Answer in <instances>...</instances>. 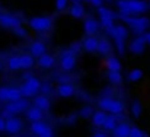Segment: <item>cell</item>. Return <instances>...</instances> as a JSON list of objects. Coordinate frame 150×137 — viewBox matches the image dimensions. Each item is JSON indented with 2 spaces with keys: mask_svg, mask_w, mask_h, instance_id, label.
Wrapping results in <instances>:
<instances>
[{
  "mask_svg": "<svg viewBox=\"0 0 150 137\" xmlns=\"http://www.w3.org/2000/svg\"><path fill=\"white\" fill-rule=\"evenodd\" d=\"M118 7L121 15L144 13L147 10V4L143 0H118Z\"/></svg>",
  "mask_w": 150,
  "mask_h": 137,
  "instance_id": "obj_1",
  "label": "cell"
},
{
  "mask_svg": "<svg viewBox=\"0 0 150 137\" xmlns=\"http://www.w3.org/2000/svg\"><path fill=\"white\" fill-rule=\"evenodd\" d=\"M121 19H122L127 25H130V26L134 29V32H137L139 35L143 34L150 25L147 18H133L131 15H121Z\"/></svg>",
  "mask_w": 150,
  "mask_h": 137,
  "instance_id": "obj_2",
  "label": "cell"
},
{
  "mask_svg": "<svg viewBox=\"0 0 150 137\" xmlns=\"http://www.w3.org/2000/svg\"><path fill=\"white\" fill-rule=\"evenodd\" d=\"M25 109H28V101L21 98L18 101H10V104H7V106L3 111V117L9 118L12 115H16L19 112H23Z\"/></svg>",
  "mask_w": 150,
  "mask_h": 137,
  "instance_id": "obj_3",
  "label": "cell"
},
{
  "mask_svg": "<svg viewBox=\"0 0 150 137\" xmlns=\"http://www.w3.org/2000/svg\"><path fill=\"white\" fill-rule=\"evenodd\" d=\"M29 26L34 29V31H38V32H45V31H50L51 26H52V19L48 16H34L29 19Z\"/></svg>",
  "mask_w": 150,
  "mask_h": 137,
  "instance_id": "obj_4",
  "label": "cell"
},
{
  "mask_svg": "<svg viewBox=\"0 0 150 137\" xmlns=\"http://www.w3.org/2000/svg\"><path fill=\"white\" fill-rule=\"evenodd\" d=\"M41 80L37 77H28V80L23 83V86L21 88L22 95L25 98H31V96H37V93L41 91Z\"/></svg>",
  "mask_w": 150,
  "mask_h": 137,
  "instance_id": "obj_5",
  "label": "cell"
},
{
  "mask_svg": "<svg viewBox=\"0 0 150 137\" xmlns=\"http://www.w3.org/2000/svg\"><path fill=\"white\" fill-rule=\"evenodd\" d=\"M31 130H32V133H34V134L41 136V137H51V136H54L52 128H51L48 124L42 123L41 120H38V121H32V124H31Z\"/></svg>",
  "mask_w": 150,
  "mask_h": 137,
  "instance_id": "obj_6",
  "label": "cell"
},
{
  "mask_svg": "<svg viewBox=\"0 0 150 137\" xmlns=\"http://www.w3.org/2000/svg\"><path fill=\"white\" fill-rule=\"evenodd\" d=\"M60 64H61V69L64 72H71L76 67V53H73L71 50H66L63 53Z\"/></svg>",
  "mask_w": 150,
  "mask_h": 137,
  "instance_id": "obj_7",
  "label": "cell"
},
{
  "mask_svg": "<svg viewBox=\"0 0 150 137\" xmlns=\"http://www.w3.org/2000/svg\"><path fill=\"white\" fill-rule=\"evenodd\" d=\"M98 13H99V19H100V22H102V25H103L105 29L109 32V31L114 28V18H115V15H114L109 9H105V7H102V6H99Z\"/></svg>",
  "mask_w": 150,
  "mask_h": 137,
  "instance_id": "obj_8",
  "label": "cell"
},
{
  "mask_svg": "<svg viewBox=\"0 0 150 137\" xmlns=\"http://www.w3.org/2000/svg\"><path fill=\"white\" fill-rule=\"evenodd\" d=\"M21 25H22V22L19 18H16L13 15H0V26H3L6 29H15Z\"/></svg>",
  "mask_w": 150,
  "mask_h": 137,
  "instance_id": "obj_9",
  "label": "cell"
},
{
  "mask_svg": "<svg viewBox=\"0 0 150 137\" xmlns=\"http://www.w3.org/2000/svg\"><path fill=\"white\" fill-rule=\"evenodd\" d=\"M146 44H147L146 35H139L137 38H134V40L131 41L130 51H131L133 54H142V53L144 51V48H146Z\"/></svg>",
  "mask_w": 150,
  "mask_h": 137,
  "instance_id": "obj_10",
  "label": "cell"
},
{
  "mask_svg": "<svg viewBox=\"0 0 150 137\" xmlns=\"http://www.w3.org/2000/svg\"><path fill=\"white\" fill-rule=\"evenodd\" d=\"M22 130V121L18 118V117H9L6 120V131L9 134H16Z\"/></svg>",
  "mask_w": 150,
  "mask_h": 137,
  "instance_id": "obj_11",
  "label": "cell"
},
{
  "mask_svg": "<svg viewBox=\"0 0 150 137\" xmlns=\"http://www.w3.org/2000/svg\"><path fill=\"white\" fill-rule=\"evenodd\" d=\"M55 92H57V95L61 96V98H71V96L76 93L74 88H73L70 83H61V85H58Z\"/></svg>",
  "mask_w": 150,
  "mask_h": 137,
  "instance_id": "obj_12",
  "label": "cell"
},
{
  "mask_svg": "<svg viewBox=\"0 0 150 137\" xmlns=\"http://www.w3.org/2000/svg\"><path fill=\"white\" fill-rule=\"evenodd\" d=\"M98 28H99L98 21H95V19H92V18L86 19L85 23H83V31H85L88 35H93V34L98 31Z\"/></svg>",
  "mask_w": 150,
  "mask_h": 137,
  "instance_id": "obj_13",
  "label": "cell"
},
{
  "mask_svg": "<svg viewBox=\"0 0 150 137\" xmlns=\"http://www.w3.org/2000/svg\"><path fill=\"white\" fill-rule=\"evenodd\" d=\"M124 111V104L118 99H111L109 102V106L106 109V112H111V114H115V115H120L121 112Z\"/></svg>",
  "mask_w": 150,
  "mask_h": 137,
  "instance_id": "obj_14",
  "label": "cell"
},
{
  "mask_svg": "<svg viewBox=\"0 0 150 137\" xmlns=\"http://www.w3.org/2000/svg\"><path fill=\"white\" fill-rule=\"evenodd\" d=\"M38 64H40V67H42V69H51L54 64H55V58L51 55V54H42L40 58H38Z\"/></svg>",
  "mask_w": 150,
  "mask_h": 137,
  "instance_id": "obj_15",
  "label": "cell"
},
{
  "mask_svg": "<svg viewBox=\"0 0 150 137\" xmlns=\"http://www.w3.org/2000/svg\"><path fill=\"white\" fill-rule=\"evenodd\" d=\"M130 130L131 127L125 123H120L117 124V127L114 128V136L117 137H130Z\"/></svg>",
  "mask_w": 150,
  "mask_h": 137,
  "instance_id": "obj_16",
  "label": "cell"
},
{
  "mask_svg": "<svg viewBox=\"0 0 150 137\" xmlns=\"http://www.w3.org/2000/svg\"><path fill=\"white\" fill-rule=\"evenodd\" d=\"M98 44H99V41H98L95 37L89 35V37L83 41V48H85L88 53H95V51H98Z\"/></svg>",
  "mask_w": 150,
  "mask_h": 137,
  "instance_id": "obj_17",
  "label": "cell"
},
{
  "mask_svg": "<svg viewBox=\"0 0 150 137\" xmlns=\"http://www.w3.org/2000/svg\"><path fill=\"white\" fill-rule=\"evenodd\" d=\"M26 117L28 120L31 121H38V120H42V109H40L38 106H31L26 109Z\"/></svg>",
  "mask_w": 150,
  "mask_h": 137,
  "instance_id": "obj_18",
  "label": "cell"
},
{
  "mask_svg": "<svg viewBox=\"0 0 150 137\" xmlns=\"http://www.w3.org/2000/svg\"><path fill=\"white\" fill-rule=\"evenodd\" d=\"M69 13H70L71 18H74V19H80V18H83V15H85V9H83V6H82L79 1H76L74 4H71Z\"/></svg>",
  "mask_w": 150,
  "mask_h": 137,
  "instance_id": "obj_19",
  "label": "cell"
},
{
  "mask_svg": "<svg viewBox=\"0 0 150 137\" xmlns=\"http://www.w3.org/2000/svg\"><path fill=\"white\" fill-rule=\"evenodd\" d=\"M31 54L34 57H41L42 54H45V44L41 41H34L31 44Z\"/></svg>",
  "mask_w": 150,
  "mask_h": 137,
  "instance_id": "obj_20",
  "label": "cell"
},
{
  "mask_svg": "<svg viewBox=\"0 0 150 137\" xmlns=\"http://www.w3.org/2000/svg\"><path fill=\"white\" fill-rule=\"evenodd\" d=\"M35 106H38L40 109H42V111H47V109H50L51 106V102L50 99L45 96V95H40V96H35Z\"/></svg>",
  "mask_w": 150,
  "mask_h": 137,
  "instance_id": "obj_21",
  "label": "cell"
},
{
  "mask_svg": "<svg viewBox=\"0 0 150 137\" xmlns=\"http://www.w3.org/2000/svg\"><path fill=\"white\" fill-rule=\"evenodd\" d=\"M106 111H95L93 112V115H92V123H93V126H96V127H102L103 126V123H105V120H106Z\"/></svg>",
  "mask_w": 150,
  "mask_h": 137,
  "instance_id": "obj_22",
  "label": "cell"
},
{
  "mask_svg": "<svg viewBox=\"0 0 150 137\" xmlns=\"http://www.w3.org/2000/svg\"><path fill=\"white\" fill-rule=\"evenodd\" d=\"M105 66L108 70H117V72H121V63L117 57H108L106 61H105Z\"/></svg>",
  "mask_w": 150,
  "mask_h": 137,
  "instance_id": "obj_23",
  "label": "cell"
},
{
  "mask_svg": "<svg viewBox=\"0 0 150 137\" xmlns=\"http://www.w3.org/2000/svg\"><path fill=\"white\" fill-rule=\"evenodd\" d=\"M7 67L12 70V72H16V70H21L22 66H21V57L19 55H13L9 58L7 61Z\"/></svg>",
  "mask_w": 150,
  "mask_h": 137,
  "instance_id": "obj_24",
  "label": "cell"
},
{
  "mask_svg": "<svg viewBox=\"0 0 150 137\" xmlns=\"http://www.w3.org/2000/svg\"><path fill=\"white\" fill-rule=\"evenodd\" d=\"M21 57V66L22 69H31L34 66V55L31 54H23V55H19Z\"/></svg>",
  "mask_w": 150,
  "mask_h": 137,
  "instance_id": "obj_25",
  "label": "cell"
},
{
  "mask_svg": "<svg viewBox=\"0 0 150 137\" xmlns=\"http://www.w3.org/2000/svg\"><path fill=\"white\" fill-rule=\"evenodd\" d=\"M108 79L111 83L114 85H120L122 82V76H121V72H117V70H108Z\"/></svg>",
  "mask_w": 150,
  "mask_h": 137,
  "instance_id": "obj_26",
  "label": "cell"
},
{
  "mask_svg": "<svg viewBox=\"0 0 150 137\" xmlns=\"http://www.w3.org/2000/svg\"><path fill=\"white\" fill-rule=\"evenodd\" d=\"M117 118L114 117V115H108L106 117V120H105V123H103V126H102V128H105V131H109V130H112L114 131V128L117 127Z\"/></svg>",
  "mask_w": 150,
  "mask_h": 137,
  "instance_id": "obj_27",
  "label": "cell"
},
{
  "mask_svg": "<svg viewBox=\"0 0 150 137\" xmlns=\"http://www.w3.org/2000/svg\"><path fill=\"white\" fill-rule=\"evenodd\" d=\"M142 77H143V72L140 69H134L128 73V80L130 82H139Z\"/></svg>",
  "mask_w": 150,
  "mask_h": 137,
  "instance_id": "obj_28",
  "label": "cell"
},
{
  "mask_svg": "<svg viewBox=\"0 0 150 137\" xmlns=\"http://www.w3.org/2000/svg\"><path fill=\"white\" fill-rule=\"evenodd\" d=\"M109 51H111V44L106 40H100L99 44H98V53H100V54H108Z\"/></svg>",
  "mask_w": 150,
  "mask_h": 137,
  "instance_id": "obj_29",
  "label": "cell"
},
{
  "mask_svg": "<svg viewBox=\"0 0 150 137\" xmlns=\"http://www.w3.org/2000/svg\"><path fill=\"white\" fill-rule=\"evenodd\" d=\"M142 111H143L142 104H140L139 101H136V102L133 104V106H131V112H133V115H134L136 118H139V117L142 115Z\"/></svg>",
  "mask_w": 150,
  "mask_h": 137,
  "instance_id": "obj_30",
  "label": "cell"
},
{
  "mask_svg": "<svg viewBox=\"0 0 150 137\" xmlns=\"http://www.w3.org/2000/svg\"><path fill=\"white\" fill-rule=\"evenodd\" d=\"M79 115H80V117H83V118H89V117H92V115H93V109H92L91 106H83V108L80 109Z\"/></svg>",
  "mask_w": 150,
  "mask_h": 137,
  "instance_id": "obj_31",
  "label": "cell"
},
{
  "mask_svg": "<svg viewBox=\"0 0 150 137\" xmlns=\"http://www.w3.org/2000/svg\"><path fill=\"white\" fill-rule=\"evenodd\" d=\"M114 41H115V45H117L118 53H120V54H124V51H125V47H124L125 40H121V38H114Z\"/></svg>",
  "mask_w": 150,
  "mask_h": 137,
  "instance_id": "obj_32",
  "label": "cell"
},
{
  "mask_svg": "<svg viewBox=\"0 0 150 137\" xmlns=\"http://www.w3.org/2000/svg\"><path fill=\"white\" fill-rule=\"evenodd\" d=\"M67 3H69V0H55V9L58 12H61L67 7Z\"/></svg>",
  "mask_w": 150,
  "mask_h": 137,
  "instance_id": "obj_33",
  "label": "cell"
},
{
  "mask_svg": "<svg viewBox=\"0 0 150 137\" xmlns=\"http://www.w3.org/2000/svg\"><path fill=\"white\" fill-rule=\"evenodd\" d=\"M142 136H146V133H143V131L139 130L137 127H131V130H130V137H142Z\"/></svg>",
  "mask_w": 150,
  "mask_h": 137,
  "instance_id": "obj_34",
  "label": "cell"
},
{
  "mask_svg": "<svg viewBox=\"0 0 150 137\" xmlns=\"http://www.w3.org/2000/svg\"><path fill=\"white\" fill-rule=\"evenodd\" d=\"M13 32H15L18 37H25V35H26V31H25L22 26H18V28H15V29H13Z\"/></svg>",
  "mask_w": 150,
  "mask_h": 137,
  "instance_id": "obj_35",
  "label": "cell"
},
{
  "mask_svg": "<svg viewBox=\"0 0 150 137\" xmlns=\"http://www.w3.org/2000/svg\"><path fill=\"white\" fill-rule=\"evenodd\" d=\"M4 130H6V120L0 117V131H4Z\"/></svg>",
  "mask_w": 150,
  "mask_h": 137,
  "instance_id": "obj_36",
  "label": "cell"
},
{
  "mask_svg": "<svg viewBox=\"0 0 150 137\" xmlns=\"http://www.w3.org/2000/svg\"><path fill=\"white\" fill-rule=\"evenodd\" d=\"M70 50H71L73 53H77V51L80 50V44H77V43H76V44H73V45L70 47Z\"/></svg>",
  "mask_w": 150,
  "mask_h": 137,
  "instance_id": "obj_37",
  "label": "cell"
},
{
  "mask_svg": "<svg viewBox=\"0 0 150 137\" xmlns=\"http://www.w3.org/2000/svg\"><path fill=\"white\" fill-rule=\"evenodd\" d=\"M89 1H91V3L93 4V6L99 7V6H102V1H103V0H89Z\"/></svg>",
  "mask_w": 150,
  "mask_h": 137,
  "instance_id": "obj_38",
  "label": "cell"
},
{
  "mask_svg": "<svg viewBox=\"0 0 150 137\" xmlns=\"http://www.w3.org/2000/svg\"><path fill=\"white\" fill-rule=\"evenodd\" d=\"M93 136H96V137H103V136H106V133H103V131H98V133H93Z\"/></svg>",
  "mask_w": 150,
  "mask_h": 137,
  "instance_id": "obj_39",
  "label": "cell"
},
{
  "mask_svg": "<svg viewBox=\"0 0 150 137\" xmlns=\"http://www.w3.org/2000/svg\"><path fill=\"white\" fill-rule=\"evenodd\" d=\"M146 41H147V44H150V34H146Z\"/></svg>",
  "mask_w": 150,
  "mask_h": 137,
  "instance_id": "obj_40",
  "label": "cell"
},
{
  "mask_svg": "<svg viewBox=\"0 0 150 137\" xmlns=\"http://www.w3.org/2000/svg\"><path fill=\"white\" fill-rule=\"evenodd\" d=\"M0 70H1V63H0Z\"/></svg>",
  "mask_w": 150,
  "mask_h": 137,
  "instance_id": "obj_41",
  "label": "cell"
},
{
  "mask_svg": "<svg viewBox=\"0 0 150 137\" xmlns=\"http://www.w3.org/2000/svg\"><path fill=\"white\" fill-rule=\"evenodd\" d=\"M108 1H109V0H108Z\"/></svg>",
  "mask_w": 150,
  "mask_h": 137,
  "instance_id": "obj_42",
  "label": "cell"
}]
</instances>
